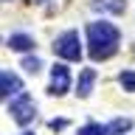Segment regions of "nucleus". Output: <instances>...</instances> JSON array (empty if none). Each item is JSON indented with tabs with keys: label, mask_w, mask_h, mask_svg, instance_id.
I'll use <instances>...</instances> for the list:
<instances>
[{
	"label": "nucleus",
	"mask_w": 135,
	"mask_h": 135,
	"mask_svg": "<svg viewBox=\"0 0 135 135\" xmlns=\"http://www.w3.org/2000/svg\"><path fill=\"white\" fill-rule=\"evenodd\" d=\"M25 135H31V132H25Z\"/></svg>",
	"instance_id": "obj_15"
},
{
	"label": "nucleus",
	"mask_w": 135,
	"mask_h": 135,
	"mask_svg": "<svg viewBox=\"0 0 135 135\" xmlns=\"http://www.w3.org/2000/svg\"><path fill=\"white\" fill-rule=\"evenodd\" d=\"M37 3H48V0H37Z\"/></svg>",
	"instance_id": "obj_14"
},
{
	"label": "nucleus",
	"mask_w": 135,
	"mask_h": 135,
	"mask_svg": "<svg viewBox=\"0 0 135 135\" xmlns=\"http://www.w3.org/2000/svg\"><path fill=\"white\" fill-rule=\"evenodd\" d=\"M93 82H96V70H93V68L82 70V73H79V84H76V96H79V99H87L90 90H93Z\"/></svg>",
	"instance_id": "obj_6"
},
{
	"label": "nucleus",
	"mask_w": 135,
	"mask_h": 135,
	"mask_svg": "<svg viewBox=\"0 0 135 135\" xmlns=\"http://www.w3.org/2000/svg\"><path fill=\"white\" fill-rule=\"evenodd\" d=\"M118 82H121V87H124V90H129V93L135 90V73H132V70H124V73L118 76Z\"/></svg>",
	"instance_id": "obj_10"
},
{
	"label": "nucleus",
	"mask_w": 135,
	"mask_h": 135,
	"mask_svg": "<svg viewBox=\"0 0 135 135\" xmlns=\"http://www.w3.org/2000/svg\"><path fill=\"white\" fill-rule=\"evenodd\" d=\"M129 127H132L129 118H115V121H110V124H107V135H124Z\"/></svg>",
	"instance_id": "obj_9"
},
{
	"label": "nucleus",
	"mask_w": 135,
	"mask_h": 135,
	"mask_svg": "<svg viewBox=\"0 0 135 135\" xmlns=\"http://www.w3.org/2000/svg\"><path fill=\"white\" fill-rule=\"evenodd\" d=\"M93 8H99V11H110V14H121L127 8L124 0H93Z\"/></svg>",
	"instance_id": "obj_8"
},
{
	"label": "nucleus",
	"mask_w": 135,
	"mask_h": 135,
	"mask_svg": "<svg viewBox=\"0 0 135 135\" xmlns=\"http://www.w3.org/2000/svg\"><path fill=\"white\" fill-rule=\"evenodd\" d=\"M65 124H68L65 118H54V121H51V129H62Z\"/></svg>",
	"instance_id": "obj_13"
},
{
	"label": "nucleus",
	"mask_w": 135,
	"mask_h": 135,
	"mask_svg": "<svg viewBox=\"0 0 135 135\" xmlns=\"http://www.w3.org/2000/svg\"><path fill=\"white\" fill-rule=\"evenodd\" d=\"M8 113H11V118H14L20 127L31 124V121H34V115H37L34 99H31V96H25V93L14 96V99H11V104H8Z\"/></svg>",
	"instance_id": "obj_2"
},
{
	"label": "nucleus",
	"mask_w": 135,
	"mask_h": 135,
	"mask_svg": "<svg viewBox=\"0 0 135 135\" xmlns=\"http://www.w3.org/2000/svg\"><path fill=\"white\" fill-rule=\"evenodd\" d=\"M79 135H107V127H101V124H87L79 129Z\"/></svg>",
	"instance_id": "obj_11"
},
{
	"label": "nucleus",
	"mask_w": 135,
	"mask_h": 135,
	"mask_svg": "<svg viewBox=\"0 0 135 135\" xmlns=\"http://www.w3.org/2000/svg\"><path fill=\"white\" fill-rule=\"evenodd\" d=\"M118 42H121V34L113 23H90L87 25V45H90V56L96 62L110 59L118 51Z\"/></svg>",
	"instance_id": "obj_1"
},
{
	"label": "nucleus",
	"mask_w": 135,
	"mask_h": 135,
	"mask_svg": "<svg viewBox=\"0 0 135 135\" xmlns=\"http://www.w3.org/2000/svg\"><path fill=\"white\" fill-rule=\"evenodd\" d=\"M56 54L68 62H79L82 59V45H79V34L76 31H65L62 37H56Z\"/></svg>",
	"instance_id": "obj_3"
},
{
	"label": "nucleus",
	"mask_w": 135,
	"mask_h": 135,
	"mask_svg": "<svg viewBox=\"0 0 135 135\" xmlns=\"http://www.w3.org/2000/svg\"><path fill=\"white\" fill-rule=\"evenodd\" d=\"M6 45L11 51H31L34 48V40L28 37V34H11V37L6 40Z\"/></svg>",
	"instance_id": "obj_7"
},
{
	"label": "nucleus",
	"mask_w": 135,
	"mask_h": 135,
	"mask_svg": "<svg viewBox=\"0 0 135 135\" xmlns=\"http://www.w3.org/2000/svg\"><path fill=\"white\" fill-rule=\"evenodd\" d=\"M0 93H3V99L20 96V93H23V82H20V76L11 73V70H3V73H0Z\"/></svg>",
	"instance_id": "obj_5"
},
{
	"label": "nucleus",
	"mask_w": 135,
	"mask_h": 135,
	"mask_svg": "<svg viewBox=\"0 0 135 135\" xmlns=\"http://www.w3.org/2000/svg\"><path fill=\"white\" fill-rule=\"evenodd\" d=\"M68 87H70V73H68V68L59 62V65L51 68V93H54V96H65Z\"/></svg>",
	"instance_id": "obj_4"
},
{
	"label": "nucleus",
	"mask_w": 135,
	"mask_h": 135,
	"mask_svg": "<svg viewBox=\"0 0 135 135\" xmlns=\"http://www.w3.org/2000/svg\"><path fill=\"white\" fill-rule=\"evenodd\" d=\"M23 68L28 70V73H37V70L42 68V62H40L37 56H25V59H23Z\"/></svg>",
	"instance_id": "obj_12"
}]
</instances>
